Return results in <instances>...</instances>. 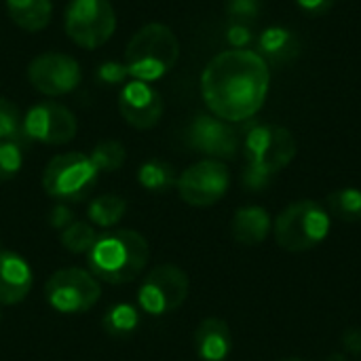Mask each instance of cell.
Returning <instances> with one entry per match:
<instances>
[{
  "mask_svg": "<svg viewBox=\"0 0 361 361\" xmlns=\"http://www.w3.org/2000/svg\"><path fill=\"white\" fill-rule=\"evenodd\" d=\"M271 87L264 57L252 49H228L209 59L201 74V95L209 112L226 123H243L260 112Z\"/></svg>",
  "mask_w": 361,
  "mask_h": 361,
  "instance_id": "cell-1",
  "label": "cell"
},
{
  "mask_svg": "<svg viewBox=\"0 0 361 361\" xmlns=\"http://www.w3.org/2000/svg\"><path fill=\"white\" fill-rule=\"evenodd\" d=\"M150 260V245L146 237L131 228H110L97 237L87 252L89 271L97 281L110 286H125L135 281Z\"/></svg>",
  "mask_w": 361,
  "mask_h": 361,
  "instance_id": "cell-2",
  "label": "cell"
},
{
  "mask_svg": "<svg viewBox=\"0 0 361 361\" xmlns=\"http://www.w3.org/2000/svg\"><path fill=\"white\" fill-rule=\"evenodd\" d=\"M298 152L294 133L281 125H254L247 129L243 140L245 169L243 186L260 190L283 171Z\"/></svg>",
  "mask_w": 361,
  "mask_h": 361,
  "instance_id": "cell-3",
  "label": "cell"
},
{
  "mask_svg": "<svg viewBox=\"0 0 361 361\" xmlns=\"http://www.w3.org/2000/svg\"><path fill=\"white\" fill-rule=\"evenodd\" d=\"M180 57V40L165 23H146L127 42L125 68L131 78L152 82L173 70Z\"/></svg>",
  "mask_w": 361,
  "mask_h": 361,
  "instance_id": "cell-4",
  "label": "cell"
},
{
  "mask_svg": "<svg viewBox=\"0 0 361 361\" xmlns=\"http://www.w3.org/2000/svg\"><path fill=\"white\" fill-rule=\"evenodd\" d=\"M332 233V216L326 205L302 199L290 203L273 222L275 243L292 254L319 247Z\"/></svg>",
  "mask_w": 361,
  "mask_h": 361,
  "instance_id": "cell-5",
  "label": "cell"
},
{
  "mask_svg": "<svg viewBox=\"0 0 361 361\" xmlns=\"http://www.w3.org/2000/svg\"><path fill=\"white\" fill-rule=\"evenodd\" d=\"M99 171L89 154L66 152L53 157L42 171V188L49 197L61 203L82 201L97 184Z\"/></svg>",
  "mask_w": 361,
  "mask_h": 361,
  "instance_id": "cell-6",
  "label": "cell"
},
{
  "mask_svg": "<svg viewBox=\"0 0 361 361\" xmlns=\"http://www.w3.org/2000/svg\"><path fill=\"white\" fill-rule=\"evenodd\" d=\"M102 296V286L91 271L61 269L55 271L44 283L47 305L61 315H80L91 311Z\"/></svg>",
  "mask_w": 361,
  "mask_h": 361,
  "instance_id": "cell-7",
  "label": "cell"
},
{
  "mask_svg": "<svg viewBox=\"0 0 361 361\" xmlns=\"http://www.w3.org/2000/svg\"><path fill=\"white\" fill-rule=\"evenodd\" d=\"M190 279L176 264H159L146 273L137 288V309L152 317L176 313L188 298Z\"/></svg>",
  "mask_w": 361,
  "mask_h": 361,
  "instance_id": "cell-8",
  "label": "cell"
},
{
  "mask_svg": "<svg viewBox=\"0 0 361 361\" xmlns=\"http://www.w3.org/2000/svg\"><path fill=\"white\" fill-rule=\"evenodd\" d=\"M66 34L82 49L106 44L116 30V13L108 0H70L63 17Z\"/></svg>",
  "mask_w": 361,
  "mask_h": 361,
  "instance_id": "cell-9",
  "label": "cell"
},
{
  "mask_svg": "<svg viewBox=\"0 0 361 361\" xmlns=\"http://www.w3.org/2000/svg\"><path fill=\"white\" fill-rule=\"evenodd\" d=\"M231 186V171L222 161L203 159L178 176L180 199L190 207H212L224 199Z\"/></svg>",
  "mask_w": 361,
  "mask_h": 361,
  "instance_id": "cell-10",
  "label": "cell"
},
{
  "mask_svg": "<svg viewBox=\"0 0 361 361\" xmlns=\"http://www.w3.org/2000/svg\"><path fill=\"white\" fill-rule=\"evenodd\" d=\"M27 78L36 91L47 97H59L74 91L80 82V66L66 53H42L27 66Z\"/></svg>",
  "mask_w": 361,
  "mask_h": 361,
  "instance_id": "cell-11",
  "label": "cell"
},
{
  "mask_svg": "<svg viewBox=\"0 0 361 361\" xmlns=\"http://www.w3.org/2000/svg\"><path fill=\"white\" fill-rule=\"evenodd\" d=\"M76 129L78 125L72 110L57 102H40L32 106L23 116L25 137L49 146H61L72 142Z\"/></svg>",
  "mask_w": 361,
  "mask_h": 361,
  "instance_id": "cell-12",
  "label": "cell"
},
{
  "mask_svg": "<svg viewBox=\"0 0 361 361\" xmlns=\"http://www.w3.org/2000/svg\"><path fill=\"white\" fill-rule=\"evenodd\" d=\"M188 144L207 159H233L239 150V133L214 114H199L188 127Z\"/></svg>",
  "mask_w": 361,
  "mask_h": 361,
  "instance_id": "cell-13",
  "label": "cell"
},
{
  "mask_svg": "<svg viewBox=\"0 0 361 361\" xmlns=\"http://www.w3.org/2000/svg\"><path fill=\"white\" fill-rule=\"evenodd\" d=\"M163 97L161 93L144 80H129L118 93V110L123 118L135 129H152L163 116Z\"/></svg>",
  "mask_w": 361,
  "mask_h": 361,
  "instance_id": "cell-14",
  "label": "cell"
},
{
  "mask_svg": "<svg viewBox=\"0 0 361 361\" xmlns=\"http://www.w3.org/2000/svg\"><path fill=\"white\" fill-rule=\"evenodd\" d=\"M34 286L30 262L15 252H0V305L13 307L27 298Z\"/></svg>",
  "mask_w": 361,
  "mask_h": 361,
  "instance_id": "cell-15",
  "label": "cell"
},
{
  "mask_svg": "<svg viewBox=\"0 0 361 361\" xmlns=\"http://www.w3.org/2000/svg\"><path fill=\"white\" fill-rule=\"evenodd\" d=\"M195 353L201 361H226L233 351V334L224 319L207 317L195 330Z\"/></svg>",
  "mask_w": 361,
  "mask_h": 361,
  "instance_id": "cell-16",
  "label": "cell"
},
{
  "mask_svg": "<svg viewBox=\"0 0 361 361\" xmlns=\"http://www.w3.org/2000/svg\"><path fill=\"white\" fill-rule=\"evenodd\" d=\"M271 233H273V220L264 207L245 205L235 212L231 222V235L237 243L254 247L264 243Z\"/></svg>",
  "mask_w": 361,
  "mask_h": 361,
  "instance_id": "cell-17",
  "label": "cell"
},
{
  "mask_svg": "<svg viewBox=\"0 0 361 361\" xmlns=\"http://www.w3.org/2000/svg\"><path fill=\"white\" fill-rule=\"evenodd\" d=\"M258 53L264 57V61H273V63H288L290 59H294L300 51V40L298 36L283 25H271L267 27L260 38H258Z\"/></svg>",
  "mask_w": 361,
  "mask_h": 361,
  "instance_id": "cell-18",
  "label": "cell"
},
{
  "mask_svg": "<svg viewBox=\"0 0 361 361\" xmlns=\"http://www.w3.org/2000/svg\"><path fill=\"white\" fill-rule=\"evenodd\" d=\"M13 23L25 32H40L49 25L53 15L51 0H4Z\"/></svg>",
  "mask_w": 361,
  "mask_h": 361,
  "instance_id": "cell-19",
  "label": "cell"
},
{
  "mask_svg": "<svg viewBox=\"0 0 361 361\" xmlns=\"http://www.w3.org/2000/svg\"><path fill=\"white\" fill-rule=\"evenodd\" d=\"M140 313L142 311L137 309V305H131V302L112 305L102 317V328L112 338H127L133 332H137L140 319H142Z\"/></svg>",
  "mask_w": 361,
  "mask_h": 361,
  "instance_id": "cell-20",
  "label": "cell"
},
{
  "mask_svg": "<svg viewBox=\"0 0 361 361\" xmlns=\"http://www.w3.org/2000/svg\"><path fill=\"white\" fill-rule=\"evenodd\" d=\"M127 212V201L121 197V195H99L95 197L91 203H89V209H87V216H89V222L102 231H110L114 228L123 216Z\"/></svg>",
  "mask_w": 361,
  "mask_h": 361,
  "instance_id": "cell-21",
  "label": "cell"
},
{
  "mask_svg": "<svg viewBox=\"0 0 361 361\" xmlns=\"http://www.w3.org/2000/svg\"><path fill=\"white\" fill-rule=\"evenodd\" d=\"M137 182L144 190L161 195V192H167L169 188L176 186L178 176L169 163H165L161 159H148L137 169Z\"/></svg>",
  "mask_w": 361,
  "mask_h": 361,
  "instance_id": "cell-22",
  "label": "cell"
},
{
  "mask_svg": "<svg viewBox=\"0 0 361 361\" xmlns=\"http://www.w3.org/2000/svg\"><path fill=\"white\" fill-rule=\"evenodd\" d=\"M326 209L330 212V216H336L343 222H360L361 190L353 186L332 190L326 199Z\"/></svg>",
  "mask_w": 361,
  "mask_h": 361,
  "instance_id": "cell-23",
  "label": "cell"
},
{
  "mask_svg": "<svg viewBox=\"0 0 361 361\" xmlns=\"http://www.w3.org/2000/svg\"><path fill=\"white\" fill-rule=\"evenodd\" d=\"M97 237H99V233L95 231V226L91 222H80V220H74L59 235L63 250H68L72 254H87L93 247V243L97 241Z\"/></svg>",
  "mask_w": 361,
  "mask_h": 361,
  "instance_id": "cell-24",
  "label": "cell"
},
{
  "mask_svg": "<svg viewBox=\"0 0 361 361\" xmlns=\"http://www.w3.org/2000/svg\"><path fill=\"white\" fill-rule=\"evenodd\" d=\"M91 163L95 165L97 171H116L123 167L125 159H127V152H125V146L116 140H104L99 144H95V148L91 150L89 154Z\"/></svg>",
  "mask_w": 361,
  "mask_h": 361,
  "instance_id": "cell-25",
  "label": "cell"
},
{
  "mask_svg": "<svg viewBox=\"0 0 361 361\" xmlns=\"http://www.w3.org/2000/svg\"><path fill=\"white\" fill-rule=\"evenodd\" d=\"M0 140L15 142V144H23L27 140L19 108L6 97H0Z\"/></svg>",
  "mask_w": 361,
  "mask_h": 361,
  "instance_id": "cell-26",
  "label": "cell"
},
{
  "mask_svg": "<svg viewBox=\"0 0 361 361\" xmlns=\"http://www.w3.org/2000/svg\"><path fill=\"white\" fill-rule=\"evenodd\" d=\"M23 165V150L21 144L0 140V182L13 180Z\"/></svg>",
  "mask_w": 361,
  "mask_h": 361,
  "instance_id": "cell-27",
  "label": "cell"
},
{
  "mask_svg": "<svg viewBox=\"0 0 361 361\" xmlns=\"http://www.w3.org/2000/svg\"><path fill=\"white\" fill-rule=\"evenodd\" d=\"M262 11V0H226V13L231 21L252 23Z\"/></svg>",
  "mask_w": 361,
  "mask_h": 361,
  "instance_id": "cell-28",
  "label": "cell"
},
{
  "mask_svg": "<svg viewBox=\"0 0 361 361\" xmlns=\"http://www.w3.org/2000/svg\"><path fill=\"white\" fill-rule=\"evenodd\" d=\"M226 40L231 42L233 49H247L250 42L254 40V32L250 23H239V21H231L228 30H226Z\"/></svg>",
  "mask_w": 361,
  "mask_h": 361,
  "instance_id": "cell-29",
  "label": "cell"
},
{
  "mask_svg": "<svg viewBox=\"0 0 361 361\" xmlns=\"http://www.w3.org/2000/svg\"><path fill=\"white\" fill-rule=\"evenodd\" d=\"M97 76L106 82V85H125V78L129 76L125 63H116V61H106L99 66Z\"/></svg>",
  "mask_w": 361,
  "mask_h": 361,
  "instance_id": "cell-30",
  "label": "cell"
},
{
  "mask_svg": "<svg viewBox=\"0 0 361 361\" xmlns=\"http://www.w3.org/2000/svg\"><path fill=\"white\" fill-rule=\"evenodd\" d=\"M74 220H76V218H74V214H72L63 203L55 205V207L51 209V214H49V224H51L55 231H59V233H61L66 226H70Z\"/></svg>",
  "mask_w": 361,
  "mask_h": 361,
  "instance_id": "cell-31",
  "label": "cell"
},
{
  "mask_svg": "<svg viewBox=\"0 0 361 361\" xmlns=\"http://www.w3.org/2000/svg\"><path fill=\"white\" fill-rule=\"evenodd\" d=\"M334 2H336V0H296V4H298L305 13H309L311 17H319V15L328 13V11L334 6Z\"/></svg>",
  "mask_w": 361,
  "mask_h": 361,
  "instance_id": "cell-32",
  "label": "cell"
},
{
  "mask_svg": "<svg viewBox=\"0 0 361 361\" xmlns=\"http://www.w3.org/2000/svg\"><path fill=\"white\" fill-rule=\"evenodd\" d=\"M343 341H345V349H347L349 353L361 355V330H357V328L347 330L345 336H343Z\"/></svg>",
  "mask_w": 361,
  "mask_h": 361,
  "instance_id": "cell-33",
  "label": "cell"
},
{
  "mask_svg": "<svg viewBox=\"0 0 361 361\" xmlns=\"http://www.w3.org/2000/svg\"><path fill=\"white\" fill-rule=\"evenodd\" d=\"M328 361H347V355H343V353H334V355H330V360Z\"/></svg>",
  "mask_w": 361,
  "mask_h": 361,
  "instance_id": "cell-34",
  "label": "cell"
},
{
  "mask_svg": "<svg viewBox=\"0 0 361 361\" xmlns=\"http://www.w3.org/2000/svg\"><path fill=\"white\" fill-rule=\"evenodd\" d=\"M279 361H305V360H300V357H286V360H279Z\"/></svg>",
  "mask_w": 361,
  "mask_h": 361,
  "instance_id": "cell-35",
  "label": "cell"
},
{
  "mask_svg": "<svg viewBox=\"0 0 361 361\" xmlns=\"http://www.w3.org/2000/svg\"><path fill=\"white\" fill-rule=\"evenodd\" d=\"M0 252H2V243H0Z\"/></svg>",
  "mask_w": 361,
  "mask_h": 361,
  "instance_id": "cell-36",
  "label": "cell"
},
{
  "mask_svg": "<svg viewBox=\"0 0 361 361\" xmlns=\"http://www.w3.org/2000/svg\"><path fill=\"white\" fill-rule=\"evenodd\" d=\"M0 322H2V313H0Z\"/></svg>",
  "mask_w": 361,
  "mask_h": 361,
  "instance_id": "cell-37",
  "label": "cell"
}]
</instances>
